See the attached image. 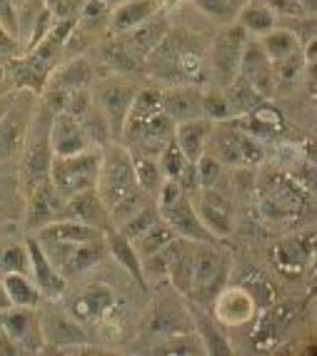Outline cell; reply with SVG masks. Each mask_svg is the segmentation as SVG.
Listing matches in <instances>:
<instances>
[{
  "label": "cell",
  "mask_w": 317,
  "mask_h": 356,
  "mask_svg": "<svg viewBox=\"0 0 317 356\" xmlns=\"http://www.w3.org/2000/svg\"><path fill=\"white\" fill-rule=\"evenodd\" d=\"M115 309V291L108 284H88L70 307V316L78 321H98Z\"/></svg>",
  "instance_id": "cell-25"
},
{
  "label": "cell",
  "mask_w": 317,
  "mask_h": 356,
  "mask_svg": "<svg viewBox=\"0 0 317 356\" xmlns=\"http://www.w3.org/2000/svg\"><path fill=\"white\" fill-rule=\"evenodd\" d=\"M235 20L240 28L245 33H252V35H265L272 28H277V15L258 0H245V6L240 8Z\"/></svg>",
  "instance_id": "cell-35"
},
{
  "label": "cell",
  "mask_w": 317,
  "mask_h": 356,
  "mask_svg": "<svg viewBox=\"0 0 317 356\" xmlns=\"http://www.w3.org/2000/svg\"><path fill=\"white\" fill-rule=\"evenodd\" d=\"M238 77H242L245 83H250L258 90L265 100L275 95V72H272V63L268 60V55L263 53L258 40H245V50L240 58V70Z\"/></svg>",
  "instance_id": "cell-14"
},
{
  "label": "cell",
  "mask_w": 317,
  "mask_h": 356,
  "mask_svg": "<svg viewBox=\"0 0 317 356\" xmlns=\"http://www.w3.org/2000/svg\"><path fill=\"white\" fill-rule=\"evenodd\" d=\"M195 212H198L200 222H203L205 229L212 234V237L222 239L233 234V207L215 187H205L200 190V197L192 202Z\"/></svg>",
  "instance_id": "cell-13"
},
{
  "label": "cell",
  "mask_w": 317,
  "mask_h": 356,
  "mask_svg": "<svg viewBox=\"0 0 317 356\" xmlns=\"http://www.w3.org/2000/svg\"><path fill=\"white\" fill-rule=\"evenodd\" d=\"M30 95L33 92H28L25 97L13 92L10 105L0 115V160H10L23 152L28 130L33 125V102L28 100Z\"/></svg>",
  "instance_id": "cell-6"
},
{
  "label": "cell",
  "mask_w": 317,
  "mask_h": 356,
  "mask_svg": "<svg viewBox=\"0 0 317 356\" xmlns=\"http://www.w3.org/2000/svg\"><path fill=\"white\" fill-rule=\"evenodd\" d=\"M0 28L6 30L8 35L15 38V40L20 38V15L13 0H0Z\"/></svg>",
  "instance_id": "cell-50"
},
{
  "label": "cell",
  "mask_w": 317,
  "mask_h": 356,
  "mask_svg": "<svg viewBox=\"0 0 317 356\" xmlns=\"http://www.w3.org/2000/svg\"><path fill=\"white\" fill-rule=\"evenodd\" d=\"M6 75L13 80L15 90H25V92H33V95H42L45 92V85H48V75H42L40 70L30 65L25 58H8L6 60Z\"/></svg>",
  "instance_id": "cell-33"
},
{
  "label": "cell",
  "mask_w": 317,
  "mask_h": 356,
  "mask_svg": "<svg viewBox=\"0 0 317 356\" xmlns=\"http://www.w3.org/2000/svg\"><path fill=\"white\" fill-rule=\"evenodd\" d=\"M215 122L208 118H195L187 122H178L173 132V140L178 143V147L183 149V154L187 157V162H198V157L205 152L208 137L212 132Z\"/></svg>",
  "instance_id": "cell-28"
},
{
  "label": "cell",
  "mask_w": 317,
  "mask_h": 356,
  "mask_svg": "<svg viewBox=\"0 0 317 356\" xmlns=\"http://www.w3.org/2000/svg\"><path fill=\"white\" fill-rule=\"evenodd\" d=\"M155 13H160V0H125V3H120L118 8L110 10V18H108L110 35L130 33L132 28H138L148 18H153Z\"/></svg>",
  "instance_id": "cell-26"
},
{
  "label": "cell",
  "mask_w": 317,
  "mask_h": 356,
  "mask_svg": "<svg viewBox=\"0 0 317 356\" xmlns=\"http://www.w3.org/2000/svg\"><path fill=\"white\" fill-rule=\"evenodd\" d=\"M28 247L25 244H10L0 252V272H28Z\"/></svg>",
  "instance_id": "cell-49"
},
{
  "label": "cell",
  "mask_w": 317,
  "mask_h": 356,
  "mask_svg": "<svg viewBox=\"0 0 317 356\" xmlns=\"http://www.w3.org/2000/svg\"><path fill=\"white\" fill-rule=\"evenodd\" d=\"M300 312H302V309L295 302L270 304L268 309H263L258 324L252 329V346H255V351L275 349L282 339H285V334L295 327Z\"/></svg>",
  "instance_id": "cell-9"
},
{
  "label": "cell",
  "mask_w": 317,
  "mask_h": 356,
  "mask_svg": "<svg viewBox=\"0 0 317 356\" xmlns=\"http://www.w3.org/2000/svg\"><path fill=\"white\" fill-rule=\"evenodd\" d=\"M40 327L45 344H53L58 349L88 344V337L78 327V319H72V316L63 314V312H45L40 316Z\"/></svg>",
  "instance_id": "cell-24"
},
{
  "label": "cell",
  "mask_w": 317,
  "mask_h": 356,
  "mask_svg": "<svg viewBox=\"0 0 317 356\" xmlns=\"http://www.w3.org/2000/svg\"><path fill=\"white\" fill-rule=\"evenodd\" d=\"M48 140L50 149L55 157H65V154H78L90 149L88 135H85L83 125L78 118H72L68 113H55L50 115V127H48Z\"/></svg>",
  "instance_id": "cell-17"
},
{
  "label": "cell",
  "mask_w": 317,
  "mask_h": 356,
  "mask_svg": "<svg viewBox=\"0 0 317 356\" xmlns=\"http://www.w3.org/2000/svg\"><path fill=\"white\" fill-rule=\"evenodd\" d=\"M42 250L48 254H55V259H58L53 261L55 269L65 280H70V277H78V274L98 267V261H102V257L108 254V244H105V239H98V242L85 244H42Z\"/></svg>",
  "instance_id": "cell-10"
},
{
  "label": "cell",
  "mask_w": 317,
  "mask_h": 356,
  "mask_svg": "<svg viewBox=\"0 0 317 356\" xmlns=\"http://www.w3.org/2000/svg\"><path fill=\"white\" fill-rule=\"evenodd\" d=\"M157 165H160V172L165 179H178V175L183 172V167L187 165V157L183 154V149L178 147L175 140H170L165 145L160 154H157Z\"/></svg>",
  "instance_id": "cell-46"
},
{
  "label": "cell",
  "mask_w": 317,
  "mask_h": 356,
  "mask_svg": "<svg viewBox=\"0 0 317 356\" xmlns=\"http://www.w3.org/2000/svg\"><path fill=\"white\" fill-rule=\"evenodd\" d=\"M173 239H178V234H175L173 229H170L168 222H155V225L150 227L148 232H143L135 242H132V247H135V252H138L140 259H150V257L160 254L165 247H168Z\"/></svg>",
  "instance_id": "cell-38"
},
{
  "label": "cell",
  "mask_w": 317,
  "mask_h": 356,
  "mask_svg": "<svg viewBox=\"0 0 317 356\" xmlns=\"http://www.w3.org/2000/svg\"><path fill=\"white\" fill-rule=\"evenodd\" d=\"M240 286H245L247 291H250V297L255 299V304H258V309L263 312V309H268L270 304H275V286L270 284V280L265 277V274L255 272V269H247L245 274H242V280H240Z\"/></svg>",
  "instance_id": "cell-44"
},
{
  "label": "cell",
  "mask_w": 317,
  "mask_h": 356,
  "mask_svg": "<svg viewBox=\"0 0 317 356\" xmlns=\"http://www.w3.org/2000/svg\"><path fill=\"white\" fill-rule=\"evenodd\" d=\"M247 33L240 28L238 23L230 25L228 30H222L220 35L212 40V48H210V70L217 77V83L222 88H228L238 77L240 70V58H242V50H245Z\"/></svg>",
  "instance_id": "cell-7"
},
{
  "label": "cell",
  "mask_w": 317,
  "mask_h": 356,
  "mask_svg": "<svg viewBox=\"0 0 317 356\" xmlns=\"http://www.w3.org/2000/svg\"><path fill=\"white\" fill-rule=\"evenodd\" d=\"M192 282H190V297L200 307H210L217 291L228 282L230 261L222 252L215 250V244L192 242Z\"/></svg>",
  "instance_id": "cell-3"
},
{
  "label": "cell",
  "mask_w": 317,
  "mask_h": 356,
  "mask_svg": "<svg viewBox=\"0 0 317 356\" xmlns=\"http://www.w3.org/2000/svg\"><path fill=\"white\" fill-rule=\"evenodd\" d=\"M200 102H203V118L212 120V122L233 118V115H230L228 100H225V92H222L220 88H212V90H208V92H203Z\"/></svg>",
  "instance_id": "cell-47"
},
{
  "label": "cell",
  "mask_w": 317,
  "mask_h": 356,
  "mask_svg": "<svg viewBox=\"0 0 317 356\" xmlns=\"http://www.w3.org/2000/svg\"><path fill=\"white\" fill-rule=\"evenodd\" d=\"M162 272L168 274L173 286L190 297V282H192V244L187 239H173V242L160 252Z\"/></svg>",
  "instance_id": "cell-19"
},
{
  "label": "cell",
  "mask_w": 317,
  "mask_h": 356,
  "mask_svg": "<svg viewBox=\"0 0 317 356\" xmlns=\"http://www.w3.org/2000/svg\"><path fill=\"white\" fill-rule=\"evenodd\" d=\"M63 212H65V197L55 190L50 177L28 190V227L33 232L60 220Z\"/></svg>",
  "instance_id": "cell-15"
},
{
  "label": "cell",
  "mask_w": 317,
  "mask_h": 356,
  "mask_svg": "<svg viewBox=\"0 0 317 356\" xmlns=\"http://www.w3.org/2000/svg\"><path fill=\"white\" fill-rule=\"evenodd\" d=\"M80 6L78 0H45V8L53 13L55 20H65V18H72L75 13H80Z\"/></svg>",
  "instance_id": "cell-51"
},
{
  "label": "cell",
  "mask_w": 317,
  "mask_h": 356,
  "mask_svg": "<svg viewBox=\"0 0 317 356\" xmlns=\"http://www.w3.org/2000/svg\"><path fill=\"white\" fill-rule=\"evenodd\" d=\"M3 77H6V60H0V83H3Z\"/></svg>",
  "instance_id": "cell-56"
},
{
  "label": "cell",
  "mask_w": 317,
  "mask_h": 356,
  "mask_svg": "<svg viewBox=\"0 0 317 356\" xmlns=\"http://www.w3.org/2000/svg\"><path fill=\"white\" fill-rule=\"evenodd\" d=\"M195 175H198V190H205V187H215L217 179L222 175V165L212 157V154L203 152L195 162Z\"/></svg>",
  "instance_id": "cell-48"
},
{
  "label": "cell",
  "mask_w": 317,
  "mask_h": 356,
  "mask_svg": "<svg viewBox=\"0 0 317 356\" xmlns=\"http://www.w3.org/2000/svg\"><path fill=\"white\" fill-rule=\"evenodd\" d=\"M157 209H160V220L168 222L170 229H173L180 239H187V242H203V244L217 242V237H212V234L203 227L198 212H195V207H192V200L187 195H180L173 204H168V207H157Z\"/></svg>",
  "instance_id": "cell-12"
},
{
  "label": "cell",
  "mask_w": 317,
  "mask_h": 356,
  "mask_svg": "<svg viewBox=\"0 0 317 356\" xmlns=\"http://www.w3.org/2000/svg\"><path fill=\"white\" fill-rule=\"evenodd\" d=\"M105 244H108V252L115 257V261H118L120 267L125 269L127 274H130L132 280L138 282L140 286L145 289V272H143V259L138 257V252H135V247H132V242L127 237H123L115 227H110V229H105Z\"/></svg>",
  "instance_id": "cell-30"
},
{
  "label": "cell",
  "mask_w": 317,
  "mask_h": 356,
  "mask_svg": "<svg viewBox=\"0 0 317 356\" xmlns=\"http://www.w3.org/2000/svg\"><path fill=\"white\" fill-rule=\"evenodd\" d=\"M100 162H102V149H85L78 154H65V157H55L50 162V182L60 195L72 197L83 190H90L98 184V175H100Z\"/></svg>",
  "instance_id": "cell-2"
},
{
  "label": "cell",
  "mask_w": 317,
  "mask_h": 356,
  "mask_svg": "<svg viewBox=\"0 0 317 356\" xmlns=\"http://www.w3.org/2000/svg\"><path fill=\"white\" fill-rule=\"evenodd\" d=\"M78 120H80V125H83L85 135H88L90 145H95L98 149L113 145V135H110V127H108V122H105V118H102V113L98 110L95 102H93V105H90Z\"/></svg>",
  "instance_id": "cell-40"
},
{
  "label": "cell",
  "mask_w": 317,
  "mask_h": 356,
  "mask_svg": "<svg viewBox=\"0 0 317 356\" xmlns=\"http://www.w3.org/2000/svg\"><path fill=\"white\" fill-rule=\"evenodd\" d=\"M100 53H102V60H105V65L115 72H135L143 67V63L127 50L125 42L120 40V35H115L113 40L105 42L100 48Z\"/></svg>",
  "instance_id": "cell-39"
},
{
  "label": "cell",
  "mask_w": 317,
  "mask_h": 356,
  "mask_svg": "<svg viewBox=\"0 0 317 356\" xmlns=\"http://www.w3.org/2000/svg\"><path fill=\"white\" fill-rule=\"evenodd\" d=\"M208 67H210L208 58H205L198 48L185 45V40H183L180 53H178V63H175L180 83L187 80V83H192V85H200V80H205V75H208Z\"/></svg>",
  "instance_id": "cell-37"
},
{
  "label": "cell",
  "mask_w": 317,
  "mask_h": 356,
  "mask_svg": "<svg viewBox=\"0 0 317 356\" xmlns=\"http://www.w3.org/2000/svg\"><path fill=\"white\" fill-rule=\"evenodd\" d=\"M132 170H135V179H138L140 190L145 195H155L160 190L162 184V172H160V165H157L155 157H145V154H132Z\"/></svg>",
  "instance_id": "cell-42"
},
{
  "label": "cell",
  "mask_w": 317,
  "mask_h": 356,
  "mask_svg": "<svg viewBox=\"0 0 317 356\" xmlns=\"http://www.w3.org/2000/svg\"><path fill=\"white\" fill-rule=\"evenodd\" d=\"M198 90L192 88H173V90H162V113L173 120L175 125L178 122H187V120L203 118V102H200Z\"/></svg>",
  "instance_id": "cell-29"
},
{
  "label": "cell",
  "mask_w": 317,
  "mask_h": 356,
  "mask_svg": "<svg viewBox=\"0 0 317 356\" xmlns=\"http://www.w3.org/2000/svg\"><path fill=\"white\" fill-rule=\"evenodd\" d=\"M95 83V67L88 58L78 55L72 58L70 63H60L53 72L48 75V85L45 90H80V88H90Z\"/></svg>",
  "instance_id": "cell-27"
},
{
  "label": "cell",
  "mask_w": 317,
  "mask_h": 356,
  "mask_svg": "<svg viewBox=\"0 0 317 356\" xmlns=\"http://www.w3.org/2000/svg\"><path fill=\"white\" fill-rule=\"evenodd\" d=\"M100 3H105V6H108L110 10H113V8H118L120 3H125V0H100Z\"/></svg>",
  "instance_id": "cell-55"
},
{
  "label": "cell",
  "mask_w": 317,
  "mask_h": 356,
  "mask_svg": "<svg viewBox=\"0 0 317 356\" xmlns=\"http://www.w3.org/2000/svg\"><path fill=\"white\" fill-rule=\"evenodd\" d=\"M95 190L102 197L105 207H108V214L118 202L143 192L138 179H135L132 157L125 149V145L113 143L108 147H102V162H100V175H98Z\"/></svg>",
  "instance_id": "cell-1"
},
{
  "label": "cell",
  "mask_w": 317,
  "mask_h": 356,
  "mask_svg": "<svg viewBox=\"0 0 317 356\" xmlns=\"http://www.w3.org/2000/svg\"><path fill=\"white\" fill-rule=\"evenodd\" d=\"M210 312H212V319L222 327H242L255 316L258 312V304L250 297V291L245 286H222L217 291V297L210 304Z\"/></svg>",
  "instance_id": "cell-11"
},
{
  "label": "cell",
  "mask_w": 317,
  "mask_h": 356,
  "mask_svg": "<svg viewBox=\"0 0 317 356\" xmlns=\"http://www.w3.org/2000/svg\"><path fill=\"white\" fill-rule=\"evenodd\" d=\"M258 42H260V48H263V53L268 55V60L272 63V65H275V63H280V60L293 58L295 53H300V50H302L297 35H295L293 30L282 28V25H277V28H272L270 33L260 35Z\"/></svg>",
  "instance_id": "cell-32"
},
{
  "label": "cell",
  "mask_w": 317,
  "mask_h": 356,
  "mask_svg": "<svg viewBox=\"0 0 317 356\" xmlns=\"http://www.w3.org/2000/svg\"><path fill=\"white\" fill-rule=\"evenodd\" d=\"M155 222H160V209H157L155 202H148L143 209H138V212L132 214L130 220H125L123 225L115 227V229H118L123 237L130 239V242H135V239H138L143 232H148Z\"/></svg>",
  "instance_id": "cell-43"
},
{
  "label": "cell",
  "mask_w": 317,
  "mask_h": 356,
  "mask_svg": "<svg viewBox=\"0 0 317 356\" xmlns=\"http://www.w3.org/2000/svg\"><path fill=\"white\" fill-rule=\"evenodd\" d=\"M192 319H195V329H198V339L203 341V351L210 356H230L233 354V346H230L228 337L222 334L220 324L210 316L200 314V312H192Z\"/></svg>",
  "instance_id": "cell-36"
},
{
  "label": "cell",
  "mask_w": 317,
  "mask_h": 356,
  "mask_svg": "<svg viewBox=\"0 0 317 356\" xmlns=\"http://www.w3.org/2000/svg\"><path fill=\"white\" fill-rule=\"evenodd\" d=\"M0 332L18 346L20 354H36L45 346L40 316L30 307H8L0 312Z\"/></svg>",
  "instance_id": "cell-8"
},
{
  "label": "cell",
  "mask_w": 317,
  "mask_h": 356,
  "mask_svg": "<svg viewBox=\"0 0 317 356\" xmlns=\"http://www.w3.org/2000/svg\"><path fill=\"white\" fill-rule=\"evenodd\" d=\"M63 217L78 220V222H83V225L95 227V229H100V232L113 227L108 207H105V202H102V197L98 195L95 187H90V190H83V192H78V195L68 197Z\"/></svg>",
  "instance_id": "cell-20"
},
{
  "label": "cell",
  "mask_w": 317,
  "mask_h": 356,
  "mask_svg": "<svg viewBox=\"0 0 317 356\" xmlns=\"http://www.w3.org/2000/svg\"><path fill=\"white\" fill-rule=\"evenodd\" d=\"M205 152L212 154L220 165H233V167L260 165L265 160L263 140H258V137L245 130H240L233 122L225 130L217 132V135H215V127H212V132L208 137V145H205Z\"/></svg>",
  "instance_id": "cell-4"
},
{
  "label": "cell",
  "mask_w": 317,
  "mask_h": 356,
  "mask_svg": "<svg viewBox=\"0 0 317 356\" xmlns=\"http://www.w3.org/2000/svg\"><path fill=\"white\" fill-rule=\"evenodd\" d=\"M170 33V20L168 15H162V13H155L153 18H148L143 25H138V28H132L130 33H123L120 35V40L125 42L127 50H130L135 58L140 60V63H145V58H148L153 50L160 45L165 38H168Z\"/></svg>",
  "instance_id": "cell-21"
},
{
  "label": "cell",
  "mask_w": 317,
  "mask_h": 356,
  "mask_svg": "<svg viewBox=\"0 0 317 356\" xmlns=\"http://www.w3.org/2000/svg\"><path fill=\"white\" fill-rule=\"evenodd\" d=\"M192 6L215 23H233L245 0H192Z\"/></svg>",
  "instance_id": "cell-45"
},
{
  "label": "cell",
  "mask_w": 317,
  "mask_h": 356,
  "mask_svg": "<svg viewBox=\"0 0 317 356\" xmlns=\"http://www.w3.org/2000/svg\"><path fill=\"white\" fill-rule=\"evenodd\" d=\"M312 254H315V244H312V234L305 237H288L277 242V247L272 250V261L275 267L280 269L285 277L295 280L300 274L305 272L307 264L312 261Z\"/></svg>",
  "instance_id": "cell-23"
},
{
  "label": "cell",
  "mask_w": 317,
  "mask_h": 356,
  "mask_svg": "<svg viewBox=\"0 0 317 356\" xmlns=\"http://www.w3.org/2000/svg\"><path fill=\"white\" fill-rule=\"evenodd\" d=\"M8 307H10V299H8L6 286H3V282H0V312H3V309H8Z\"/></svg>",
  "instance_id": "cell-53"
},
{
  "label": "cell",
  "mask_w": 317,
  "mask_h": 356,
  "mask_svg": "<svg viewBox=\"0 0 317 356\" xmlns=\"http://www.w3.org/2000/svg\"><path fill=\"white\" fill-rule=\"evenodd\" d=\"M20 53V45L18 40L13 35H8L6 30L0 28V60H8V58H15Z\"/></svg>",
  "instance_id": "cell-52"
},
{
  "label": "cell",
  "mask_w": 317,
  "mask_h": 356,
  "mask_svg": "<svg viewBox=\"0 0 317 356\" xmlns=\"http://www.w3.org/2000/svg\"><path fill=\"white\" fill-rule=\"evenodd\" d=\"M36 237L42 244H85V242L105 239V232L95 229V227L90 225H83L78 220H70V217H60V220L40 227L36 232Z\"/></svg>",
  "instance_id": "cell-22"
},
{
  "label": "cell",
  "mask_w": 317,
  "mask_h": 356,
  "mask_svg": "<svg viewBox=\"0 0 317 356\" xmlns=\"http://www.w3.org/2000/svg\"><path fill=\"white\" fill-rule=\"evenodd\" d=\"M153 354L198 356V354H205V351H203V341L198 339V334H170V337H162L160 344H155Z\"/></svg>",
  "instance_id": "cell-41"
},
{
  "label": "cell",
  "mask_w": 317,
  "mask_h": 356,
  "mask_svg": "<svg viewBox=\"0 0 317 356\" xmlns=\"http://www.w3.org/2000/svg\"><path fill=\"white\" fill-rule=\"evenodd\" d=\"M0 282L6 286L10 307H30V309L40 307L42 291L36 286V282L25 277V272H3Z\"/></svg>",
  "instance_id": "cell-31"
},
{
  "label": "cell",
  "mask_w": 317,
  "mask_h": 356,
  "mask_svg": "<svg viewBox=\"0 0 317 356\" xmlns=\"http://www.w3.org/2000/svg\"><path fill=\"white\" fill-rule=\"evenodd\" d=\"M222 92H225V100H228L230 105V115L233 118H242V115H250L252 110L258 105H263L265 97L260 95L258 90L252 88L250 83H245L242 77H235L233 83L228 85V88H222ZM230 118V120H233Z\"/></svg>",
  "instance_id": "cell-34"
},
{
  "label": "cell",
  "mask_w": 317,
  "mask_h": 356,
  "mask_svg": "<svg viewBox=\"0 0 317 356\" xmlns=\"http://www.w3.org/2000/svg\"><path fill=\"white\" fill-rule=\"evenodd\" d=\"M138 85L127 83V80H105V83H98L90 92L93 102L108 122L113 143H120V137H123V127H125L127 113H130V105L138 95Z\"/></svg>",
  "instance_id": "cell-5"
},
{
  "label": "cell",
  "mask_w": 317,
  "mask_h": 356,
  "mask_svg": "<svg viewBox=\"0 0 317 356\" xmlns=\"http://www.w3.org/2000/svg\"><path fill=\"white\" fill-rule=\"evenodd\" d=\"M13 3H15V8H18V15H20V10H28L30 3H38V0H13Z\"/></svg>",
  "instance_id": "cell-54"
},
{
  "label": "cell",
  "mask_w": 317,
  "mask_h": 356,
  "mask_svg": "<svg viewBox=\"0 0 317 356\" xmlns=\"http://www.w3.org/2000/svg\"><path fill=\"white\" fill-rule=\"evenodd\" d=\"M50 162H53V149H50L48 135L42 137L40 132L28 130V140H25V147H23V170H20V179L25 184V192L33 190L42 179H48Z\"/></svg>",
  "instance_id": "cell-18"
},
{
  "label": "cell",
  "mask_w": 317,
  "mask_h": 356,
  "mask_svg": "<svg viewBox=\"0 0 317 356\" xmlns=\"http://www.w3.org/2000/svg\"><path fill=\"white\" fill-rule=\"evenodd\" d=\"M28 247V259H30V272H33V282L42 291V297L48 299H60L65 294L68 280L55 269L53 259L48 257V252L42 250V244L38 242V237L25 239Z\"/></svg>",
  "instance_id": "cell-16"
}]
</instances>
